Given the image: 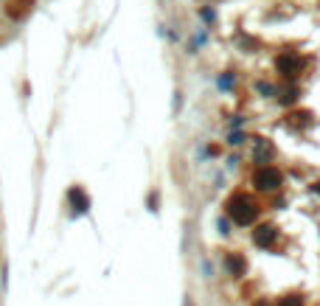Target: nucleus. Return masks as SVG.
I'll return each instance as SVG.
<instances>
[{"instance_id":"obj_5","label":"nucleus","mask_w":320,"mask_h":306,"mask_svg":"<svg viewBox=\"0 0 320 306\" xmlns=\"http://www.w3.org/2000/svg\"><path fill=\"white\" fill-rule=\"evenodd\" d=\"M281 306H300V300L295 298V300H286V303H281Z\"/></svg>"},{"instance_id":"obj_2","label":"nucleus","mask_w":320,"mask_h":306,"mask_svg":"<svg viewBox=\"0 0 320 306\" xmlns=\"http://www.w3.org/2000/svg\"><path fill=\"white\" fill-rule=\"evenodd\" d=\"M253 183H256L261 191H272V188L281 185V171L272 169V166H261V169L253 174Z\"/></svg>"},{"instance_id":"obj_3","label":"nucleus","mask_w":320,"mask_h":306,"mask_svg":"<svg viewBox=\"0 0 320 306\" xmlns=\"http://www.w3.org/2000/svg\"><path fill=\"white\" fill-rule=\"evenodd\" d=\"M71 202L76 205V211H87V205H90V199L82 197V191H79V188H73V191H71Z\"/></svg>"},{"instance_id":"obj_1","label":"nucleus","mask_w":320,"mask_h":306,"mask_svg":"<svg viewBox=\"0 0 320 306\" xmlns=\"http://www.w3.org/2000/svg\"><path fill=\"white\" fill-rule=\"evenodd\" d=\"M228 214L233 216L239 225H247V222H253V216L258 214V205L250 197H244V194H236L228 202Z\"/></svg>"},{"instance_id":"obj_6","label":"nucleus","mask_w":320,"mask_h":306,"mask_svg":"<svg viewBox=\"0 0 320 306\" xmlns=\"http://www.w3.org/2000/svg\"><path fill=\"white\" fill-rule=\"evenodd\" d=\"M314 188H317V191H320V183H317V185H314Z\"/></svg>"},{"instance_id":"obj_4","label":"nucleus","mask_w":320,"mask_h":306,"mask_svg":"<svg viewBox=\"0 0 320 306\" xmlns=\"http://www.w3.org/2000/svg\"><path fill=\"white\" fill-rule=\"evenodd\" d=\"M272 236H275V230H272V228H261V230H256V233H253V239H256L258 244H270Z\"/></svg>"}]
</instances>
